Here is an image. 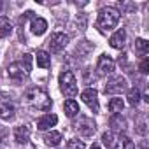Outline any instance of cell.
<instances>
[{"mask_svg":"<svg viewBox=\"0 0 149 149\" xmlns=\"http://www.w3.org/2000/svg\"><path fill=\"white\" fill-rule=\"evenodd\" d=\"M74 128H76V132L79 135H83V137H93L95 132H97V125L90 118H81L76 125H74Z\"/></svg>","mask_w":149,"mask_h":149,"instance_id":"cell-7","label":"cell"},{"mask_svg":"<svg viewBox=\"0 0 149 149\" xmlns=\"http://www.w3.org/2000/svg\"><path fill=\"white\" fill-rule=\"evenodd\" d=\"M114 60L109 56V54H100L98 58V63H97V70L100 76H109V74L114 72Z\"/></svg>","mask_w":149,"mask_h":149,"instance_id":"cell-10","label":"cell"},{"mask_svg":"<svg viewBox=\"0 0 149 149\" xmlns=\"http://www.w3.org/2000/svg\"><path fill=\"white\" fill-rule=\"evenodd\" d=\"M119 11L116 9V7H104V9H100V13H98V19H97V26H98V30L100 32H109V30H112L116 25H118V21H119Z\"/></svg>","mask_w":149,"mask_h":149,"instance_id":"cell-2","label":"cell"},{"mask_svg":"<svg viewBox=\"0 0 149 149\" xmlns=\"http://www.w3.org/2000/svg\"><path fill=\"white\" fill-rule=\"evenodd\" d=\"M0 9H2V4H0Z\"/></svg>","mask_w":149,"mask_h":149,"instance_id":"cell-29","label":"cell"},{"mask_svg":"<svg viewBox=\"0 0 149 149\" xmlns=\"http://www.w3.org/2000/svg\"><path fill=\"white\" fill-rule=\"evenodd\" d=\"M107 107H109V111H111L112 114H119V112L123 111V107H125V102L116 97V98H111V100H109V105H107Z\"/></svg>","mask_w":149,"mask_h":149,"instance_id":"cell-20","label":"cell"},{"mask_svg":"<svg viewBox=\"0 0 149 149\" xmlns=\"http://www.w3.org/2000/svg\"><path fill=\"white\" fill-rule=\"evenodd\" d=\"M102 144H104L107 149H112V147H114V142H112V133H111V132H105V133L102 135Z\"/></svg>","mask_w":149,"mask_h":149,"instance_id":"cell-25","label":"cell"},{"mask_svg":"<svg viewBox=\"0 0 149 149\" xmlns=\"http://www.w3.org/2000/svg\"><path fill=\"white\" fill-rule=\"evenodd\" d=\"M109 44H111V47H114V49H123L125 44H126V32H125L123 28L116 30V32L111 35Z\"/></svg>","mask_w":149,"mask_h":149,"instance_id":"cell-11","label":"cell"},{"mask_svg":"<svg viewBox=\"0 0 149 149\" xmlns=\"http://www.w3.org/2000/svg\"><path fill=\"white\" fill-rule=\"evenodd\" d=\"M126 90H128L126 79H125L123 76H116V77H112V79L105 84L104 93H105V95H119V93H123V91H126Z\"/></svg>","mask_w":149,"mask_h":149,"instance_id":"cell-5","label":"cell"},{"mask_svg":"<svg viewBox=\"0 0 149 149\" xmlns=\"http://www.w3.org/2000/svg\"><path fill=\"white\" fill-rule=\"evenodd\" d=\"M67 149H86L84 142L83 140H77V139H70L67 142Z\"/></svg>","mask_w":149,"mask_h":149,"instance_id":"cell-24","label":"cell"},{"mask_svg":"<svg viewBox=\"0 0 149 149\" xmlns=\"http://www.w3.org/2000/svg\"><path fill=\"white\" fill-rule=\"evenodd\" d=\"M21 63H23V67H25L28 72H32V54H23Z\"/></svg>","mask_w":149,"mask_h":149,"instance_id":"cell-26","label":"cell"},{"mask_svg":"<svg viewBox=\"0 0 149 149\" xmlns=\"http://www.w3.org/2000/svg\"><path fill=\"white\" fill-rule=\"evenodd\" d=\"M81 98L83 102L93 111V112H98L100 111V105H98V93L95 88H86L83 93H81Z\"/></svg>","mask_w":149,"mask_h":149,"instance_id":"cell-8","label":"cell"},{"mask_svg":"<svg viewBox=\"0 0 149 149\" xmlns=\"http://www.w3.org/2000/svg\"><path fill=\"white\" fill-rule=\"evenodd\" d=\"M139 70H140L142 74H147V72H149V58H144V60H142V63L139 65Z\"/></svg>","mask_w":149,"mask_h":149,"instance_id":"cell-27","label":"cell"},{"mask_svg":"<svg viewBox=\"0 0 149 149\" xmlns=\"http://www.w3.org/2000/svg\"><path fill=\"white\" fill-rule=\"evenodd\" d=\"M109 125H111L112 130H116V132H123V130L126 128V119H125L121 114H112V118L109 119Z\"/></svg>","mask_w":149,"mask_h":149,"instance_id":"cell-16","label":"cell"},{"mask_svg":"<svg viewBox=\"0 0 149 149\" xmlns=\"http://www.w3.org/2000/svg\"><path fill=\"white\" fill-rule=\"evenodd\" d=\"M13 33V25H11V21L7 19V18H0V39H6V37H9Z\"/></svg>","mask_w":149,"mask_h":149,"instance_id":"cell-18","label":"cell"},{"mask_svg":"<svg viewBox=\"0 0 149 149\" xmlns=\"http://www.w3.org/2000/svg\"><path fill=\"white\" fill-rule=\"evenodd\" d=\"M90 149H100V146H97V144H93V146H91Z\"/></svg>","mask_w":149,"mask_h":149,"instance_id":"cell-28","label":"cell"},{"mask_svg":"<svg viewBox=\"0 0 149 149\" xmlns=\"http://www.w3.org/2000/svg\"><path fill=\"white\" fill-rule=\"evenodd\" d=\"M61 139H63V135H61L60 132H49V133L44 135V142H46L49 147H56V146L61 142Z\"/></svg>","mask_w":149,"mask_h":149,"instance_id":"cell-17","label":"cell"},{"mask_svg":"<svg viewBox=\"0 0 149 149\" xmlns=\"http://www.w3.org/2000/svg\"><path fill=\"white\" fill-rule=\"evenodd\" d=\"M7 74H9V79L14 81V83H23V81H26L28 76H30V72L23 67L21 61L11 63V65L7 67Z\"/></svg>","mask_w":149,"mask_h":149,"instance_id":"cell-4","label":"cell"},{"mask_svg":"<svg viewBox=\"0 0 149 149\" xmlns=\"http://www.w3.org/2000/svg\"><path fill=\"white\" fill-rule=\"evenodd\" d=\"M58 83H60V90L65 97L72 98V97L77 95V81H76V76H74L70 70H65V72L60 74Z\"/></svg>","mask_w":149,"mask_h":149,"instance_id":"cell-3","label":"cell"},{"mask_svg":"<svg viewBox=\"0 0 149 149\" xmlns=\"http://www.w3.org/2000/svg\"><path fill=\"white\" fill-rule=\"evenodd\" d=\"M114 149H135V146L126 135H119L116 144H114Z\"/></svg>","mask_w":149,"mask_h":149,"instance_id":"cell-19","label":"cell"},{"mask_svg":"<svg viewBox=\"0 0 149 149\" xmlns=\"http://www.w3.org/2000/svg\"><path fill=\"white\" fill-rule=\"evenodd\" d=\"M63 111H65V114L68 116V118H76L81 111H79V104L74 100V98H68V100H65V104H63Z\"/></svg>","mask_w":149,"mask_h":149,"instance_id":"cell-14","label":"cell"},{"mask_svg":"<svg viewBox=\"0 0 149 149\" xmlns=\"http://www.w3.org/2000/svg\"><path fill=\"white\" fill-rule=\"evenodd\" d=\"M14 112H16V107H14V102L11 100V97L6 93H0V118L9 121L14 118Z\"/></svg>","mask_w":149,"mask_h":149,"instance_id":"cell-6","label":"cell"},{"mask_svg":"<svg viewBox=\"0 0 149 149\" xmlns=\"http://www.w3.org/2000/svg\"><path fill=\"white\" fill-rule=\"evenodd\" d=\"M14 140L18 144H26L30 140V128L28 126H16L14 128Z\"/></svg>","mask_w":149,"mask_h":149,"instance_id":"cell-13","label":"cell"},{"mask_svg":"<svg viewBox=\"0 0 149 149\" xmlns=\"http://www.w3.org/2000/svg\"><path fill=\"white\" fill-rule=\"evenodd\" d=\"M47 44H49V47H51L53 53H60V51L65 49V46L68 44V35H65V33H61V32H56V33H53V35L49 37Z\"/></svg>","mask_w":149,"mask_h":149,"instance_id":"cell-9","label":"cell"},{"mask_svg":"<svg viewBox=\"0 0 149 149\" xmlns=\"http://www.w3.org/2000/svg\"><path fill=\"white\" fill-rule=\"evenodd\" d=\"M126 98H128V104H130L132 107H135V105L140 102V91H139L137 88H132V90H128Z\"/></svg>","mask_w":149,"mask_h":149,"instance_id":"cell-22","label":"cell"},{"mask_svg":"<svg viewBox=\"0 0 149 149\" xmlns=\"http://www.w3.org/2000/svg\"><path fill=\"white\" fill-rule=\"evenodd\" d=\"M23 105L28 107L33 112H40V111H49L53 102L47 95V91L40 86H30L25 93H23Z\"/></svg>","mask_w":149,"mask_h":149,"instance_id":"cell-1","label":"cell"},{"mask_svg":"<svg viewBox=\"0 0 149 149\" xmlns=\"http://www.w3.org/2000/svg\"><path fill=\"white\" fill-rule=\"evenodd\" d=\"M37 65L40 68H47L51 65V56L46 51H37Z\"/></svg>","mask_w":149,"mask_h":149,"instance_id":"cell-21","label":"cell"},{"mask_svg":"<svg viewBox=\"0 0 149 149\" xmlns=\"http://www.w3.org/2000/svg\"><path fill=\"white\" fill-rule=\"evenodd\" d=\"M135 51L139 53V54H147V51H149V42L146 40V39H137L135 40Z\"/></svg>","mask_w":149,"mask_h":149,"instance_id":"cell-23","label":"cell"},{"mask_svg":"<svg viewBox=\"0 0 149 149\" xmlns=\"http://www.w3.org/2000/svg\"><path fill=\"white\" fill-rule=\"evenodd\" d=\"M56 123H58V116H56V114H44L42 118H39L37 128H39V130H49V128L54 126Z\"/></svg>","mask_w":149,"mask_h":149,"instance_id":"cell-12","label":"cell"},{"mask_svg":"<svg viewBox=\"0 0 149 149\" xmlns=\"http://www.w3.org/2000/svg\"><path fill=\"white\" fill-rule=\"evenodd\" d=\"M47 30V21L42 18H33L32 19V33L35 35H44Z\"/></svg>","mask_w":149,"mask_h":149,"instance_id":"cell-15","label":"cell"}]
</instances>
